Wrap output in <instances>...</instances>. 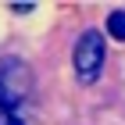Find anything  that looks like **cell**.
Returning <instances> with one entry per match:
<instances>
[{"instance_id": "3957f363", "label": "cell", "mask_w": 125, "mask_h": 125, "mask_svg": "<svg viewBox=\"0 0 125 125\" xmlns=\"http://www.w3.org/2000/svg\"><path fill=\"white\" fill-rule=\"evenodd\" d=\"M107 32H111V39H125V11L107 14Z\"/></svg>"}, {"instance_id": "7a4b0ae2", "label": "cell", "mask_w": 125, "mask_h": 125, "mask_svg": "<svg viewBox=\"0 0 125 125\" xmlns=\"http://www.w3.org/2000/svg\"><path fill=\"white\" fill-rule=\"evenodd\" d=\"M14 107H18V100H14V96L7 93V86H4V82H0V125H11L14 122Z\"/></svg>"}, {"instance_id": "6da1fadb", "label": "cell", "mask_w": 125, "mask_h": 125, "mask_svg": "<svg viewBox=\"0 0 125 125\" xmlns=\"http://www.w3.org/2000/svg\"><path fill=\"white\" fill-rule=\"evenodd\" d=\"M104 68V36L100 32H82V39L75 43V75L79 82H93Z\"/></svg>"}, {"instance_id": "277c9868", "label": "cell", "mask_w": 125, "mask_h": 125, "mask_svg": "<svg viewBox=\"0 0 125 125\" xmlns=\"http://www.w3.org/2000/svg\"><path fill=\"white\" fill-rule=\"evenodd\" d=\"M11 125H25V122H21V118H14V122H11Z\"/></svg>"}]
</instances>
